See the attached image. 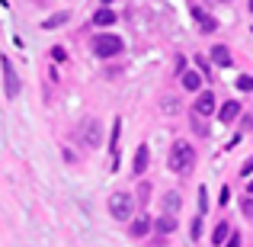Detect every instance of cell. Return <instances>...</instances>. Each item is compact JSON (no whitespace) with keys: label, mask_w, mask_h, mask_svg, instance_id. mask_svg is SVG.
Wrapping results in <instances>:
<instances>
[{"label":"cell","mask_w":253,"mask_h":247,"mask_svg":"<svg viewBox=\"0 0 253 247\" xmlns=\"http://www.w3.org/2000/svg\"><path fill=\"white\" fill-rule=\"evenodd\" d=\"M196 167V151H192L189 142H176L170 151V170L173 173H189Z\"/></svg>","instance_id":"6da1fadb"},{"label":"cell","mask_w":253,"mask_h":247,"mask_svg":"<svg viewBox=\"0 0 253 247\" xmlns=\"http://www.w3.org/2000/svg\"><path fill=\"white\" fill-rule=\"evenodd\" d=\"M122 39L112 36V32H99L96 39H93V51H96V58H116L122 55Z\"/></svg>","instance_id":"7a4b0ae2"},{"label":"cell","mask_w":253,"mask_h":247,"mask_svg":"<svg viewBox=\"0 0 253 247\" xmlns=\"http://www.w3.org/2000/svg\"><path fill=\"white\" fill-rule=\"evenodd\" d=\"M131 209H135V199L131 193H112L109 196V215L119 218V222H128L131 218Z\"/></svg>","instance_id":"3957f363"},{"label":"cell","mask_w":253,"mask_h":247,"mask_svg":"<svg viewBox=\"0 0 253 247\" xmlns=\"http://www.w3.org/2000/svg\"><path fill=\"white\" fill-rule=\"evenodd\" d=\"M81 138H84L86 148H99V145H103V125H99V119H84Z\"/></svg>","instance_id":"277c9868"},{"label":"cell","mask_w":253,"mask_h":247,"mask_svg":"<svg viewBox=\"0 0 253 247\" xmlns=\"http://www.w3.org/2000/svg\"><path fill=\"white\" fill-rule=\"evenodd\" d=\"M0 71H3V93L10 99H16L19 97V77H16V71H13V61H10V58H3V61H0Z\"/></svg>","instance_id":"5b68a950"},{"label":"cell","mask_w":253,"mask_h":247,"mask_svg":"<svg viewBox=\"0 0 253 247\" xmlns=\"http://www.w3.org/2000/svg\"><path fill=\"white\" fill-rule=\"evenodd\" d=\"M192 112H196V116H211V112H215V93H211V90H202Z\"/></svg>","instance_id":"8992f818"},{"label":"cell","mask_w":253,"mask_h":247,"mask_svg":"<svg viewBox=\"0 0 253 247\" xmlns=\"http://www.w3.org/2000/svg\"><path fill=\"white\" fill-rule=\"evenodd\" d=\"M148 161H151V151H148V145H138V151H135V161H131V173H135V177H141V173L148 170Z\"/></svg>","instance_id":"52a82bcc"},{"label":"cell","mask_w":253,"mask_h":247,"mask_svg":"<svg viewBox=\"0 0 253 247\" xmlns=\"http://www.w3.org/2000/svg\"><path fill=\"white\" fill-rule=\"evenodd\" d=\"M151 228H154V222H151V218L148 215H138L135 218V222H131V228H128V235L131 238H144V235H148V231Z\"/></svg>","instance_id":"ba28073f"},{"label":"cell","mask_w":253,"mask_h":247,"mask_svg":"<svg viewBox=\"0 0 253 247\" xmlns=\"http://www.w3.org/2000/svg\"><path fill=\"white\" fill-rule=\"evenodd\" d=\"M179 81H183V90H189V93L202 90V74H196V71H183Z\"/></svg>","instance_id":"9c48e42d"},{"label":"cell","mask_w":253,"mask_h":247,"mask_svg":"<svg viewBox=\"0 0 253 247\" xmlns=\"http://www.w3.org/2000/svg\"><path fill=\"white\" fill-rule=\"evenodd\" d=\"M237 116H241V103H237V99H228V103L221 106V112H218V119H221V122H234Z\"/></svg>","instance_id":"30bf717a"},{"label":"cell","mask_w":253,"mask_h":247,"mask_svg":"<svg viewBox=\"0 0 253 247\" xmlns=\"http://www.w3.org/2000/svg\"><path fill=\"white\" fill-rule=\"evenodd\" d=\"M228 241H231V225L228 222H218L215 231H211V244L218 247V244H228Z\"/></svg>","instance_id":"8fae6325"},{"label":"cell","mask_w":253,"mask_h":247,"mask_svg":"<svg viewBox=\"0 0 253 247\" xmlns=\"http://www.w3.org/2000/svg\"><path fill=\"white\" fill-rule=\"evenodd\" d=\"M211 61L221 64V68H228L231 64V49L228 45H215V49H211Z\"/></svg>","instance_id":"7c38bea8"},{"label":"cell","mask_w":253,"mask_h":247,"mask_svg":"<svg viewBox=\"0 0 253 247\" xmlns=\"http://www.w3.org/2000/svg\"><path fill=\"white\" fill-rule=\"evenodd\" d=\"M154 231H157V235H170V231H176V218H173V215H161L154 222Z\"/></svg>","instance_id":"4fadbf2b"},{"label":"cell","mask_w":253,"mask_h":247,"mask_svg":"<svg viewBox=\"0 0 253 247\" xmlns=\"http://www.w3.org/2000/svg\"><path fill=\"white\" fill-rule=\"evenodd\" d=\"M192 16L199 19V26H202V32H215V29H218V23H215L211 16H205V13L199 10V6H192Z\"/></svg>","instance_id":"5bb4252c"},{"label":"cell","mask_w":253,"mask_h":247,"mask_svg":"<svg viewBox=\"0 0 253 247\" xmlns=\"http://www.w3.org/2000/svg\"><path fill=\"white\" fill-rule=\"evenodd\" d=\"M179 205H183V199H179V193H176V190H170L167 196H164V212H167V215H173V212H176Z\"/></svg>","instance_id":"9a60e30c"},{"label":"cell","mask_w":253,"mask_h":247,"mask_svg":"<svg viewBox=\"0 0 253 247\" xmlns=\"http://www.w3.org/2000/svg\"><path fill=\"white\" fill-rule=\"evenodd\" d=\"M93 23H96V26H112V23H116V13H112L109 6H103V10H96Z\"/></svg>","instance_id":"2e32d148"},{"label":"cell","mask_w":253,"mask_h":247,"mask_svg":"<svg viewBox=\"0 0 253 247\" xmlns=\"http://www.w3.org/2000/svg\"><path fill=\"white\" fill-rule=\"evenodd\" d=\"M119 132H122V119L112 122V135H109V148H112V157L119 154Z\"/></svg>","instance_id":"e0dca14e"},{"label":"cell","mask_w":253,"mask_h":247,"mask_svg":"<svg viewBox=\"0 0 253 247\" xmlns=\"http://www.w3.org/2000/svg\"><path fill=\"white\" fill-rule=\"evenodd\" d=\"M68 19H71V13H55V16H48L42 26H45V29H55V26H64Z\"/></svg>","instance_id":"ac0fdd59"},{"label":"cell","mask_w":253,"mask_h":247,"mask_svg":"<svg viewBox=\"0 0 253 247\" xmlns=\"http://www.w3.org/2000/svg\"><path fill=\"white\" fill-rule=\"evenodd\" d=\"M237 90L253 93V77H250V74H241V77H237Z\"/></svg>","instance_id":"d6986e66"},{"label":"cell","mask_w":253,"mask_h":247,"mask_svg":"<svg viewBox=\"0 0 253 247\" xmlns=\"http://www.w3.org/2000/svg\"><path fill=\"white\" fill-rule=\"evenodd\" d=\"M205 209H209V190H199V215H205Z\"/></svg>","instance_id":"ffe728a7"},{"label":"cell","mask_w":253,"mask_h":247,"mask_svg":"<svg viewBox=\"0 0 253 247\" xmlns=\"http://www.w3.org/2000/svg\"><path fill=\"white\" fill-rule=\"evenodd\" d=\"M161 106H164V112H170V116H173V112L179 109V103H176L173 97H164V99H161Z\"/></svg>","instance_id":"44dd1931"},{"label":"cell","mask_w":253,"mask_h":247,"mask_svg":"<svg viewBox=\"0 0 253 247\" xmlns=\"http://www.w3.org/2000/svg\"><path fill=\"white\" fill-rule=\"evenodd\" d=\"M192 129H196V135H209V129H205L202 116H192Z\"/></svg>","instance_id":"7402d4cb"},{"label":"cell","mask_w":253,"mask_h":247,"mask_svg":"<svg viewBox=\"0 0 253 247\" xmlns=\"http://www.w3.org/2000/svg\"><path fill=\"white\" fill-rule=\"evenodd\" d=\"M199 238H202V215L192 222V241H199Z\"/></svg>","instance_id":"603a6c76"},{"label":"cell","mask_w":253,"mask_h":247,"mask_svg":"<svg viewBox=\"0 0 253 247\" xmlns=\"http://www.w3.org/2000/svg\"><path fill=\"white\" fill-rule=\"evenodd\" d=\"M51 58H55V61H68V51H64L61 45H55V49H51Z\"/></svg>","instance_id":"cb8c5ba5"},{"label":"cell","mask_w":253,"mask_h":247,"mask_svg":"<svg viewBox=\"0 0 253 247\" xmlns=\"http://www.w3.org/2000/svg\"><path fill=\"white\" fill-rule=\"evenodd\" d=\"M138 196H141V202H148V199H151V183H141V186H138Z\"/></svg>","instance_id":"d4e9b609"},{"label":"cell","mask_w":253,"mask_h":247,"mask_svg":"<svg viewBox=\"0 0 253 247\" xmlns=\"http://www.w3.org/2000/svg\"><path fill=\"white\" fill-rule=\"evenodd\" d=\"M244 215L253 222V199H244Z\"/></svg>","instance_id":"484cf974"},{"label":"cell","mask_w":253,"mask_h":247,"mask_svg":"<svg viewBox=\"0 0 253 247\" xmlns=\"http://www.w3.org/2000/svg\"><path fill=\"white\" fill-rule=\"evenodd\" d=\"M241 173H244V177H250V173H253V157H247V161H244V167H241Z\"/></svg>","instance_id":"4316f807"},{"label":"cell","mask_w":253,"mask_h":247,"mask_svg":"<svg viewBox=\"0 0 253 247\" xmlns=\"http://www.w3.org/2000/svg\"><path fill=\"white\" fill-rule=\"evenodd\" d=\"M224 247H241V235H237V231H234V235H231V241L224 244Z\"/></svg>","instance_id":"83f0119b"},{"label":"cell","mask_w":253,"mask_h":247,"mask_svg":"<svg viewBox=\"0 0 253 247\" xmlns=\"http://www.w3.org/2000/svg\"><path fill=\"white\" fill-rule=\"evenodd\" d=\"M218 3H231V0H218Z\"/></svg>","instance_id":"f1b7e54d"},{"label":"cell","mask_w":253,"mask_h":247,"mask_svg":"<svg viewBox=\"0 0 253 247\" xmlns=\"http://www.w3.org/2000/svg\"><path fill=\"white\" fill-rule=\"evenodd\" d=\"M250 10H253V0H250Z\"/></svg>","instance_id":"f546056e"}]
</instances>
